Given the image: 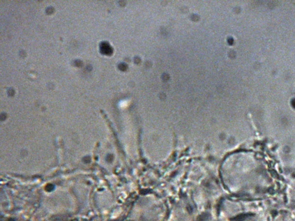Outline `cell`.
<instances>
[{
  "instance_id": "cell-1",
  "label": "cell",
  "mask_w": 295,
  "mask_h": 221,
  "mask_svg": "<svg viewBox=\"0 0 295 221\" xmlns=\"http://www.w3.org/2000/svg\"><path fill=\"white\" fill-rule=\"evenodd\" d=\"M100 50L103 54L106 55L110 54L112 52V49L110 46L107 42H103L101 43Z\"/></svg>"
}]
</instances>
